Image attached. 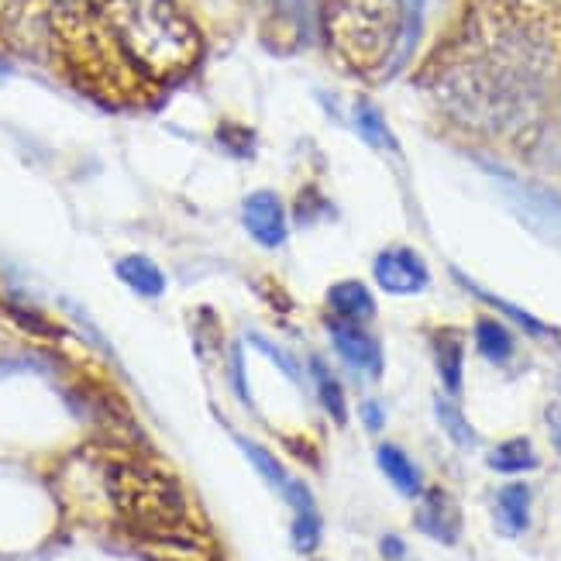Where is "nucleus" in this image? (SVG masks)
<instances>
[{
	"instance_id": "nucleus-1",
	"label": "nucleus",
	"mask_w": 561,
	"mask_h": 561,
	"mask_svg": "<svg viewBox=\"0 0 561 561\" xmlns=\"http://www.w3.org/2000/svg\"><path fill=\"white\" fill-rule=\"evenodd\" d=\"M427 90L451 125L482 138L530 141L541 128L545 96L506 80L490 62L461 48L458 42L427 69Z\"/></svg>"
},
{
	"instance_id": "nucleus-2",
	"label": "nucleus",
	"mask_w": 561,
	"mask_h": 561,
	"mask_svg": "<svg viewBox=\"0 0 561 561\" xmlns=\"http://www.w3.org/2000/svg\"><path fill=\"white\" fill-rule=\"evenodd\" d=\"M93 11L145 83L186 77L204 53L197 24L176 0H93Z\"/></svg>"
},
{
	"instance_id": "nucleus-3",
	"label": "nucleus",
	"mask_w": 561,
	"mask_h": 561,
	"mask_svg": "<svg viewBox=\"0 0 561 561\" xmlns=\"http://www.w3.org/2000/svg\"><path fill=\"white\" fill-rule=\"evenodd\" d=\"M317 24L348 72L386 77L403 32V0H321Z\"/></svg>"
},
{
	"instance_id": "nucleus-4",
	"label": "nucleus",
	"mask_w": 561,
	"mask_h": 561,
	"mask_svg": "<svg viewBox=\"0 0 561 561\" xmlns=\"http://www.w3.org/2000/svg\"><path fill=\"white\" fill-rule=\"evenodd\" d=\"M107 496L117 514L135 527L141 538H169L186 530V500L180 485L165 472L141 466V461H114L107 466Z\"/></svg>"
},
{
	"instance_id": "nucleus-5",
	"label": "nucleus",
	"mask_w": 561,
	"mask_h": 561,
	"mask_svg": "<svg viewBox=\"0 0 561 561\" xmlns=\"http://www.w3.org/2000/svg\"><path fill=\"white\" fill-rule=\"evenodd\" d=\"M482 169L496 180V190L503 193V201L510 210H514L517 221L534 238H541L545 245L561 252V193L551 186H541V183L520 180V176L506 173V169H500L493 162H485Z\"/></svg>"
},
{
	"instance_id": "nucleus-6",
	"label": "nucleus",
	"mask_w": 561,
	"mask_h": 561,
	"mask_svg": "<svg viewBox=\"0 0 561 561\" xmlns=\"http://www.w3.org/2000/svg\"><path fill=\"white\" fill-rule=\"evenodd\" d=\"M373 279L389 297H417L431 286V273L421 252L410 245H389L373 259Z\"/></svg>"
},
{
	"instance_id": "nucleus-7",
	"label": "nucleus",
	"mask_w": 561,
	"mask_h": 561,
	"mask_svg": "<svg viewBox=\"0 0 561 561\" xmlns=\"http://www.w3.org/2000/svg\"><path fill=\"white\" fill-rule=\"evenodd\" d=\"M241 225L252 234L255 245L262 249H279L289 238V225H286V204L279 201V193L273 190H255L241 204Z\"/></svg>"
},
{
	"instance_id": "nucleus-8",
	"label": "nucleus",
	"mask_w": 561,
	"mask_h": 561,
	"mask_svg": "<svg viewBox=\"0 0 561 561\" xmlns=\"http://www.w3.org/2000/svg\"><path fill=\"white\" fill-rule=\"evenodd\" d=\"M328 334H331L334 352L341 355V362H345L348 369L365 373V376H373V379L382 376V348H379V341L369 331H365L362 324L337 321V317H331Z\"/></svg>"
},
{
	"instance_id": "nucleus-9",
	"label": "nucleus",
	"mask_w": 561,
	"mask_h": 561,
	"mask_svg": "<svg viewBox=\"0 0 561 561\" xmlns=\"http://www.w3.org/2000/svg\"><path fill=\"white\" fill-rule=\"evenodd\" d=\"M417 530L427 534L431 541L437 545H458L461 538V510L455 503V496L442 485H434V490L424 493L421 500V510H417Z\"/></svg>"
},
{
	"instance_id": "nucleus-10",
	"label": "nucleus",
	"mask_w": 561,
	"mask_h": 561,
	"mask_svg": "<svg viewBox=\"0 0 561 561\" xmlns=\"http://www.w3.org/2000/svg\"><path fill=\"white\" fill-rule=\"evenodd\" d=\"M283 496L293 506V530H289L293 548H297L300 554H313L317 545H321V514H317L310 490L300 479H289Z\"/></svg>"
},
{
	"instance_id": "nucleus-11",
	"label": "nucleus",
	"mask_w": 561,
	"mask_h": 561,
	"mask_svg": "<svg viewBox=\"0 0 561 561\" xmlns=\"http://www.w3.org/2000/svg\"><path fill=\"white\" fill-rule=\"evenodd\" d=\"M431 352H434V365L437 376H442V386L448 397L461 393V369H466V341L455 328H437L431 334Z\"/></svg>"
},
{
	"instance_id": "nucleus-12",
	"label": "nucleus",
	"mask_w": 561,
	"mask_h": 561,
	"mask_svg": "<svg viewBox=\"0 0 561 561\" xmlns=\"http://www.w3.org/2000/svg\"><path fill=\"white\" fill-rule=\"evenodd\" d=\"M493 520L503 538H520L530 527V485L527 482H510L493 500Z\"/></svg>"
},
{
	"instance_id": "nucleus-13",
	"label": "nucleus",
	"mask_w": 561,
	"mask_h": 561,
	"mask_svg": "<svg viewBox=\"0 0 561 561\" xmlns=\"http://www.w3.org/2000/svg\"><path fill=\"white\" fill-rule=\"evenodd\" d=\"M328 310L337 321H355L365 324L376 317V297L369 293V286L358 279H341L328 289Z\"/></svg>"
},
{
	"instance_id": "nucleus-14",
	"label": "nucleus",
	"mask_w": 561,
	"mask_h": 561,
	"mask_svg": "<svg viewBox=\"0 0 561 561\" xmlns=\"http://www.w3.org/2000/svg\"><path fill=\"white\" fill-rule=\"evenodd\" d=\"M376 461H379V469L382 476L393 482V490L407 500H417L424 496V479H421V469L413 466L410 455L397 445H379L376 448Z\"/></svg>"
},
{
	"instance_id": "nucleus-15",
	"label": "nucleus",
	"mask_w": 561,
	"mask_h": 561,
	"mask_svg": "<svg viewBox=\"0 0 561 561\" xmlns=\"http://www.w3.org/2000/svg\"><path fill=\"white\" fill-rule=\"evenodd\" d=\"M352 128L358 131V138L369 145V149L376 152H389V156H397L400 152V145H397V135L393 128L386 125V117L376 104L369 101H355L352 104Z\"/></svg>"
},
{
	"instance_id": "nucleus-16",
	"label": "nucleus",
	"mask_w": 561,
	"mask_h": 561,
	"mask_svg": "<svg viewBox=\"0 0 561 561\" xmlns=\"http://www.w3.org/2000/svg\"><path fill=\"white\" fill-rule=\"evenodd\" d=\"M114 273H117V279L125 283L128 289H135L138 297L152 300V297H162V293H165V273L159 270V265L149 255H125V259H117Z\"/></svg>"
},
{
	"instance_id": "nucleus-17",
	"label": "nucleus",
	"mask_w": 561,
	"mask_h": 561,
	"mask_svg": "<svg viewBox=\"0 0 561 561\" xmlns=\"http://www.w3.org/2000/svg\"><path fill=\"white\" fill-rule=\"evenodd\" d=\"M310 376H313V389H317V400L328 410V417L345 427L348 424V403H345V389H341L337 376L331 373V365L324 358H310Z\"/></svg>"
},
{
	"instance_id": "nucleus-18",
	"label": "nucleus",
	"mask_w": 561,
	"mask_h": 561,
	"mask_svg": "<svg viewBox=\"0 0 561 561\" xmlns=\"http://www.w3.org/2000/svg\"><path fill=\"white\" fill-rule=\"evenodd\" d=\"M476 348L485 362L493 365H503L514 358V334H510V328L503 321H496V317H479L476 321Z\"/></svg>"
},
{
	"instance_id": "nucleus-19",
	"label": "nucleus",
	"mask_w": 561,
	"mask_h": 561,
	"mask_svg": "<svg viewBox=\"0 0 561 561\" xmlns=\"http://www.w3.org/2000/svg\"><path fill=\"white\" fill-rule=\"evenodd\" d=\"M485 461H490V469L500 476H520V472L538 469V451H534L527 437H510V442L496 445Z\"/></svg>"
},
{
	"instance_id": "nucleus-20",
	"label": "nucleus",
	"mask_w": 561,
	"mask_h": 561,
	"mask_svg": "<svg viewBox=\"0 0 561 561\" xmlns=\"http://www.w3.org/2000/svg\"><path fill=\"white\" fill-rule=\"evenodd\" d=\"M451 276H455V279H458L461 286H466V289L472 293V297H479L482 304H490L493 310H500L503 317H510V321H514L517 328H524V331H527L530 337H551V334H554V331H551L548 324H541V321H538V317H534V313H527V310H520V307H514V304H506V300L493 297L490 289H482V286H479V283H472L469 276H461L458 270H455Z\"/></svg>"
},
{
	"instance_id": "nucleus-21",
	"label": "nucleus",
	"mask_w": 561,
	"mask_h": 561,
	"mask_svg": "<svg viewBox=\"0 0 561 561\" xmlns=\"http://www.w3.org/2000/svg\"><path fill=\"white\" fill-rule=\"evenodd\" d=\"M434 417H437V424H442V431L451 437V445L476 448V431H472V424L466 421V413L458 410V403L451 397H437L434 400Z\"/></svg>"
},
{
	"instance_id": "nucleus-22",
	"label": "nucleus",
	"mask_w": 561,
	"mask_h": 561,
	"mask_svg": "<svg viewBox=\"0 0 561 561\" xmlns=\"http://www.w3.org/2000/svg\"><path fill=\"white\" fill-rule=\"evenodd\" d=\"M238 448L245 451V458L255 466V472L265 479V485H273L276 493H286L289 476H286V469L279 466V461L270 451H265L262 445H255V442H249V437H238Z\"/></svg>"
},
{
	"instance_id": "nucleus-23",
	"label": "nucleus",
	"mask_w": 561,
	"mask_h": 561,
	"mask_svg": "<svg viewBox=\"0 0 561 561\" xmlns=\"http://www.w3.org/2000/svg\"><path fill=\"white\" fill-rule=\"evenodd\" d=\"M273 8L297 35H310L317 24V11H321V0H273Z\"/></svg>"
},
{
	"instance_id": "nucleus-24",
	"label": "nucleus",
	"mask_w": 561,
	"mask_h": 561,
	"mask_svg": "<svg viewBox=\"0 0 561 561\" xmlns=\"http://www.w3.org/2000/svg\"><path fill=\"white\" fill-rule=\"evenodd\" d=\"M252 345L262 352V355H270L276 365H279V369L286 373V379H293V382H297V386H304V373H300V365L297 362H293L279 345H273V341H265L262 334H252Z\"/></svg>"
},
{
	"instance_id": "nucleus-25",
	"label": "nucleus",
	"mask_w": 561,
	"mask_h": 561,
	"mask_svg": "<svg viewBox=\"0 0 561 561\" xmlns=\"http://www.w3.org/2000/svg\"><path fill=\"white\" fill-rule=\"evenodd\" d=\"M231 386H234L238 400L252 410L255 403H252V393H249V379H245V348H241V345H231Z\"/></svg>"
},
{
	"instance_id": "nucleus-26",
	"label": "nucleus",
	"mask_w": 561,
	"mask_h": 561,
	"mask_svg": "<svg viewBox=\"0 0 561 561\" xmlns=\"http://www.w3.org/2000/svg\"><path fill=\"white\" fill-rule=\"evenodd\" d=\"M496 4L517 8L527 14H545V18H561V0H496Z\"/></svg>"
},
{
	"instance_id": "nucleus-27",
	"label": "nucleus",
	"mask_w": 561,
	"mask_h": 561,
	"mask_svg": "<svg viewBox=\"0 0 561 561\" xmlns=\"http://www.w3.org/2000/svg\"><path fill=\"white\" fill-rule=\"evenodd\" d=\"M358 413H362V424H365V431H369V434H379V431H382V424H386L382 403H376V400H365V403L358 407Z\"/></svg>"
},
{
	"instance_id": "nucleus-28",
	"label": "nucleus",
	"mask_w": 561,
	"mask_h": 561,
	"mask_svg": "<svg viewBox=\"0 0 561 561\" xmlns=\"http://www.w3.org/2000/svg\"><path fill=\"white\" fill-rule=\"evenodd\" d=\"M32 0H0V24H18L28 18Z\"/></svg>"
},
{
	"instance_id": "nucleus-29",
	"label": "nucleus",
	"mask_w": 561,
	"mask_h": 561,
	"mask_svg": "<svg viewBox=\"0 0 561 561\" xmlns=\"http://www.w3.org/2000/svg\"><path fill=\"white\" fill-rule=\"evenodd\" d=\"M379 551H382L386 561H400V558L407 554V545L397 538V534H386V538L379 541Z\"/></svg>"
},
{
	"instance_id": "nucleus-30",
	"label": "nucleus",
	"mask_w": 561,
	"mask_h": 561,
	"mask_svg": "<svg viewBox=\"0 0 561 561\" xmlns=\"http://www.w3.org/2000/svg\"><path fill=\"white\" fill-rule=\"evenodd\" d=\"M545 421H548V431H551V445L561 455V407H548Z\"/></svg>"
},
{
	"instance_id": "nucleus-31",
	"label": "nucleus",
	"mask_w": 561,
	"mask_h": 561,
	"mask_svg": "<svg viewBox=\"0 0 561 561\" xmlns=\"http://www.w3.org/2000/svg\"><path fill=\"white\" fill-rule=\"evenodd\" d=\"M558 389H561V379H558Z\"/></svg>"
}]
</instances>
